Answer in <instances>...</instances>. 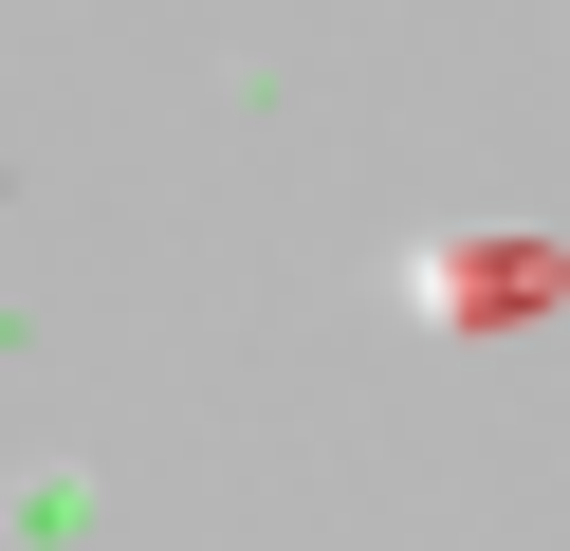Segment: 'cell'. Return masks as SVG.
<instances>
[{
  "instance_id": "cell-1",
  "label": "cell",
  "mask_w": 570,
  "mask_h": 551,
  "mask_svg": "<svg viewBox=\"0 0 570 551\" xmlns=\"http://www.w3.org/2000/svg\"><path fill=\"white\" fill-rule=\"evenodd\" d=\"M423 313L479 331V313H552V239H423Z\"/></svg>"
}]
</instances>
